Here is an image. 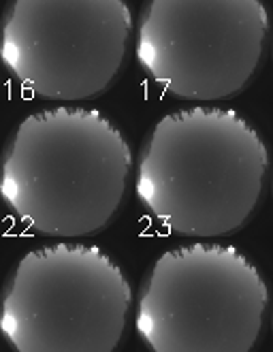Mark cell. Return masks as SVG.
I'll return each instance as SVG.
<instances>
[{"label":"cell","mask_w":273,"mask_h":352,"mask_svg":"<svg viewBox=\"0 0 273 352\" xmlns=\"http://www.w3.org/2000/svg\"><path fill=\"white\" fill-rule=\"evenodd\" d=\"M267 148L233 109L190 107L164 116L137 162V197L184 237L228 235L250 218L267 175Z\"/></svg>","instance_id":"cell-1"},{"label":"cell","mask_w":273,"mask_h":352,"mask_svg":"<svg viewBox=\"0 0 273 352\" xmlns=\"http://www.w3.org/2000/svg\"><path fill=\"white\" fill-rule=\"evenodd\" d=\"M131 164L129 143L100 111L54 107L28 116L9 139L0 197L41 235H92L118 212Z\"/></svg>","instance_id":"cell-2"},{"label":"cell","mask_w":273,"mask_h":352,"mask_svg":"<svg viewBox=\"0 0 273 352\" xmlns=\"http://www.w3.org/2000/svg\"><path fill=\"white\" fill-rule=\"evenodd\" d=\"M267 309V284L237 248L166 250L137 299V333L152 352H250Z\"/></svg>","instance_id":"cell-3"},{"label":"cell","mask_w":273,"mask_h":352,"mask_svg":"<svg viewBox=\"0 0 273 352\" xmlns=\"http://www.w3.org/2000/svg\"><path fill=\"white\" fill-rule=\"evenodd\" d=\"M133 293L116 261L96 245L30 250L0 299V333L15 352H113Z\"/></svg>","instance_id":"cell-4"},{"label":"cell","mask_w":273,"mask_h":352,"mask_svg":"<svg viewBox=\"0 0 273 352\" xmlns=\"http://www.w3.org/2000/svg\"><path fill=\"white\" fill-rule=\"evenodd\" d=\"M131 28L124 0H11L0 60L41 98H92L118 75Z\"/></svg>","instance_id":"cell-5"},{"label":"cell","mask_w":273,"mask_h":352,"mask_svg":"<svg viewBox=\"0 0 273 352\" xmlns=\"http://www.w3.org/2000/svg\"><path fill=\"white\" fill-rule=\"evenodd\" d=\"M269 28L261 0H148L137 60L158 86L184 100H220L254 75Z\"/></svg>","instance_id":"cell-6"}]
</instances>
